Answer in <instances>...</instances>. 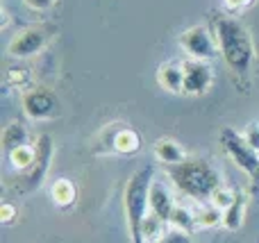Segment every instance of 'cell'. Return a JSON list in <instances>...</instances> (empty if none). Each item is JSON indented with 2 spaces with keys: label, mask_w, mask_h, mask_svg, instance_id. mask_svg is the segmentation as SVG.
<instances>
[{
  "label": "cell",
  "mask_w": 259,
  "mask_h": 243,
  "mask_svg": "<svg viewBox=\"0 0 259 243\" xmlns=\"http://www.w3.org/2000/svg\"><path fill=\"white\" fill-rule=\"evenodd\" d=\"M175 205H178V203H175L173 193L166 189V184H161V182L155 180L152 191H150V214H155L157 218H161L164 223H168V218H170V214H173Z\"/></svg>",
  "instance_id": "cell-12"
},
{
  "label": "cell",
  "mask_w": 259,
  "mask_h": 243,
  "mask_svg": "<svg viewBox=\"0 0 259 243\" xmlns=\"http://www.w3.org/2000/svg\"><path fill=\"white\" fill-rule=\"evenodd\" d=\"M32 82V73L27 66H9L5 71V86L7 89H25Z\"/></svg>",
  "instance_id": "cell-21"
},
{
  "label": "cell",
  "mask_w": 259,
  "mask_h": 243,
  "mask_svg": "<svg viewBox=\"0 0 259 243\" xmlns=\"http://www.w3.org/2000/svg\"><path fill=\"white\" fill-rule=\"evenodd\" d=\"M30 143V134H27V127L18 121H9L7 125L3 127V134H0V145H3L5 155H9L14 148L18 145Z\"/></svg>",
  "instance_id": "cell-16"
},
{
  "label": "cell",
  "mask_w": 259,
  "mask_h": 243,
  "mask_svg": "<svg viewBox=\"0 0 259 243\" xmlns=\"http://www.w3.org/2000/svg\"><path fill=\"white\" fill-rule=\"evenodd\" d=\"M211 30H214L216 43H219L221 57L228 68L237 77H248L255 66L257 50L250 30L232 14H214L211 16Z\"/></svg>",
  "instance_id": "cell-1"
},
{
  "label": "cell",
  "mask_w": 259,
  "mask_h": 243,
  "mask_svg": "<svg viewBox=\"0 0 259 243\" xmlns=\"http://www.w3.org/2000/svg\"><path fill=\"white\" fill-rule=\"evenodd\" d=\"M252 3H255V0H223L225 9H230V12H243V9H248Z\"/></svg>",
  "instance_id": "cell-27"
},
{
  "label": "cell",
  "mask_w": 259,
  "mask_h": 243,
  "mask_svg": "<svg viewBox=\"0 0 259 243\" xmlns=\"http://www.w3.org/2000/svg\"><path fill=\"white\" fill-rule=\"evenodd\" d=\"M157 243H191V234L168 227V230H166V234L161 236V239L157 241Z\"/></svg>",
  "instance_id": "cell-24"
},
{
  "label": "cell",
  "mask_w": 259,
  "mask_h": 243,
  "mask_svg": "<svg viewBox=\"0 0 259 243\" xmlns=\"http://www.w3.org/2000/svg\"><path fill=\"white\" fill-rule=\"evenodd\" d=\"M157 84L168 93H184V68L180 59H168V62L157 66Z\"/></svg>",
  "instance_id": "cell-10"
},
{
  "label": "cell",
  "mask_w": 259,
  "mask_h": 243,
  "mask_svg": "<svg viewBox=\"0 0 259 243\" xmlns=\"http://www.w3.org/2000/svg\"><path fill=\"white\" fill-rule=\"evenodd\" d=\"M152 184H155V166L146 164V166H139L123 186V212H125L127 234L132 243H143L141 225L146 221V216L150 214Z\"/></svg>",
  "instance_id": "cell-3"
},
{
  "label": "cell",
  "mask_w": 259,
  "mask_h": 243,
  "mask_svg": "<svg viewBox=\"0 0 259 243\" xmlns=\"http://www.w3.org/2000/svg\"><path fill=\"white\" fill-rule=\"evenodd\" d=\"M50 200H53L59 209L73 207V205H75V200H77L75 182L68 180V177H57V180L50 184Z\"/></svg>",
  "instance_id": "cell-14"
},
{
  "label": "cell",
  "mask_w": 259,
  "mask_h": 243,
  "mask_svg": "<svg viewBox=\"0 0 259 243\" xmlns=\"http://www.w3.org/2000/svg\"><path fill=\"white\" fill-rule=\"evenodd\" d=\"M246 212H248V196L243 191H239L237 200L230 205L228 209L223 212V230L225 232H237L241 230L243 221H246Z\"/></svg>",
  "instance_id": "cell-15"
},
{
  "label": "cell",
  "mask_w": 259,
  "mask_h": 243,
  "mask_svg": "<svg viewBox=\"0 0 259 243\" xmlns=\"http://www.w3.org/2000/svg\"><path fill=\"white\" fill-rule=\"evenodd\" d=\"M141 134H139L134 127H121L116 130V134L112 136V150L116 155H125V157H132L141 150Z\"/></svg>",
  "instance_id": "cell-13"
},
{
  "label": "cell",
  "mask_w": 259,
  "mask_h": 243,
  "mask_svg": "<svg viewBox=\"0 0 259 243\" xmlns=\"http://www.w3.org/2000/svg\"><path fill=\"white\" fill-rule=\"evenodd\" d=\"M196 221H198V230L205 227V230H211V227L223 225V212L219 207H214L211 203H202L200 207L196 209Z\"/></svg>",
  "instance_id": "cell-19"
},
{
  "label": "cell",
  "mask_w": 259,
  "mask_h": 243,
  "mask_svg": "<svg viewBox=\"0 0 259 243\" xmlns=\"http://www.w3.org/2000/svg\"><path fill=\"white\" fill-rule=\"evenodd\" d=\"M23 5L32 12H50L57 5V0H23Z\"/></svg>",
  "instance_id": "cell-26"
},
{
  "label": "cell",
  "mask_w": 259,
  "mask_h": 243,
  "mask_svg": "<svg viewBox=\"0 0 259 243\" xmlns=\"http://www.w3.org/2000/svg\"><path fill=\"white\" fill-rule=\"evenodd\" d=\"M152 157L159 164H164V166H175V164H182L189 159L187 150L175 139H170V136H159V139L152 143Z\"/></svg>",
  "instance_id": "cell-11"
},
{
  "label": "cell",
  "mask_w": 259,
  "mask_h": 243,
  "mask_svg": "<svg viewBox=\"0 0 259 243\" xmlns=\"http://www.w3.org/2000/svg\"><path fill=\"white\" fill-rule=\"evenodd\" d=\"M237 196H239V191H234V189H230V186L221 184L219 189L214 191V196H211L209 203L214 205V207H219L221 212H225V209H228L230 205H232L234 200H237Z\"/></svg>",
  "instance_id": "cell-22"
},
{
  "label": "cell",
  "mask_w": 259,
  "mask_h": 243,
  "mask_svg": "<svg viewBox=\"0 0 259 243\" xmlns=\"http://www.w3.org/2000/svg\"><path fill=\"white\" fill-rule=\"evenodd\" d=\"M219 141L225 155L250 177L252 184L259 186V153L243 139L241 132L232 130V127H223L219 132Z\"/></svg>",
  "instance_id": "cell-5"
},
{
  "label": "cell",
  "mask_w": 259,
  "mask_h": 243,
  "mask_svg": "<svg viewBox=\"0 0 259 243\" xmlns=\"http://www.w3.org/2000/svg\"><path fill=\"white\" fill-rule=\"evenodd\" d=\"M166 175L184 196L196 200L198 205L209 203L214 191L223 184L219 168L207 159H187L175 166H166Z\"/></svg>",
  "instance_id": "cell-2"
},
{
  "label": "cell",
  "mask_w": 259,
  "mask_h": 243,
  "mask_svg": "<svg viewBox=\"0 0 259 243\" xmlns=\"http://www.w3.org/2000/svg\"><path fill=\"white\" fill-rule=\"evenodd\" d=\"M180 48L187 53V57L200 59V62H211L221 55L219 43H216L214 30L207 25H191L180 36Z\"/></svg>",
  "instance_id": "cell-7"
},
{
  "label": "cell",
  "mask_w": 259,
  "mask_h": 243,
  "mask_svg": "<svg viewBox=\"0 0 259 243\" xmlns=\"http://www.w3.org/2000/svg\"><path fill=\"white\" fill-rule=\"evenodd\" d=\"M184 68V95L191 98H200L214 84V71H211L209 62H200V59H182Z\"/></svg>",
  "instance_id": "cell-9"
},
{
  "label": "cell",
  "mask_w": 259,
  "mask_h": 243,
  "mask_svg": "<svg viewBox=\"0 0 259 243\" xmlns=\"http://www.w3.org/2000/svg\"><path fill=\"white\" fill-rule=\"evenodd\" d=\"M7 159H9V164H12V166L16 168L18 173L27 171V168H30L32 164L36 162V143L18 145V148H14L12 153L7 155Z\"/></svg>",
  "instance_id": "cell-18"
},
{
  "label": "cell",
  "mask_w": 259,
  "mask_h": 243,
  "mask_svg": "<svg viewBox=\"0 0 259 243\" xmlns=\"http://www.w3.org/2000/svg\"><path fill=\"white\" fill-rule=\"evenodd\" d=\"M16 218H18V207L12 200H3L0 203V223L3 225H12Z\"/></svg>",
  "instance_id": "cell-23"
},
{
  "label": "cell",
  "mask_w": 259,
  "mask_h": 243,
  "mask_svg": "<svg viewBox=\"0 0 259 243\" xmlns=\"http://www.w3.org/2000/svg\"><path fill=\"white\" fill-rule=\"evenodd\" d=\"M21 107L30 121H55L62 114L57 93L46 86H30L21 95Z\"/></svg>",
  "instance_id": "cell-6"
},
{
  "label": "cell",
  "mask_w": 259,
  "mask_h": 243,
  "mask_svg": "<svg viewBox=\"0 0 259 243\" xmlns=\"http://www.w3.org/2000/svg\"><path fill=\"white\" fill-rule=\"evenodd\" d=\"M241 134H243V139H246L248 143L259 153V123H248V125L243 127Z\"/></svg>",
  "instance_id": "cell-25"
},
{
  "label": "cell",
  "mask_w": 259,
  "mask_h": 243,
  "mask_svg": "<svg viewBox=\"0 0 259 243\" xmlns=\"http://www.w3.org/2000/svg\"><path fill=\"white\" fill-rule=\"evenodd\" d=\"M168 227L180 232H187V234H193L198 230V221H196V212H191L184 205H175L173 214L168 218Z\"/></svg>",
  "instance_id": "cell-17"
},
{
  "label": "cell",
  "mask_w": 259,
  "mask_h": 243,
  "mask_svg": "<svg viewBox=\"0 0 259 243\" xmlns=\"http://www.w3.org/2000/svg\"><path fill=\"white\" fill-rule=\"evenodd\" d=\"M50 39V30L44 25H30V27H23L14 34V39L9 41L7 45V53L9 57L14 59H27V57H34L39 55L41 50L48 45Z\"/></svg>",
  "instance_id": "cell-8"
},
{
  "label": "cell",
  "mask_w": 259,
  "mask_h": 243,
  "mask_svg": "<svg viewBox=\"0 0 259 243\" xmlns=\"http://www.w3.org/2000/svg\"><path fill=\"white\" fill-rule=\"evenodd\" d=\"M166 230H168V223L157 218L155 214H148L141 225V239H143V243H157L166 234Z\"/></svg>",
  "instance_id": "cell-20"
},
{
  "label": "cell",
  "mask_w": 259,
  "mask_h": 243,
  "mask_svg": "<svg viewBox=\"0 0 259 243\" xmlns=\"http://www.w3.org/2000/svg\"><path fill=\"white\" fill-rule=\"evenodd\" d=\"M53 155H55L53 139L48 134H41L36 139V162L27 171L18 173L14 180L5 182V191H14L16 196H30L36 189H41V184L46 182V175L50 171V164H53Z\"/></svg>",
  "instance_id": "cell-4"
}]
</instances>
